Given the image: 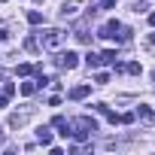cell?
I'll use <instances>...</instances> for the list:
<instances>
[{
	"label": "cell",
	"instance_id": "cell-1",
	"mask_svg": "<svg viewBox=\"0 0 155 155\" xmlns=\"http://www.w3.org/2000/svg\"><path fill=\"white\" fill-rule=\"evenodd\" d=\"M40 40H43L46 49H58V46L64 43V34H61V31H46V34H40Z\"/></svg>",
	"mask_w": 155,
	"mask_h": 155
},
{
	"label": "cell",
	"instance_id": "cell-8",
	"mask_svg": "<svg viewBox=\"0 0 155 155\" xmlns=\"http://www.w3.org/2000/svg\"><path fill=\"white\" fill-rule=\"evenodd\" d=\"M85 64H88V67H101V55L88 52V55H85Z\"/></svg>",
	"mask_w": 155,
	"mask_h": 155
},
{
	"label": "cell",
	"instance_id": "cell-18",
	"mask_svg": "<svg viewBox=\"0 0 155 155\" xmlns=\"http://www.w3.org/2000/svg\"><path fill=\"white\" fill-rule=\"evenodd\" d=\"M152 79H155V73H152Z\"/></svg>",
	"mask_w": 155,
	"mask_h": 155
},
{
	"label": "cell",
	"instance_id": "cell-4",
	"mask_svg": "<svg viewBox=\"0 0 155 155\" xmlns=\"http://www.w3.org/2000/svg\"><path fill=\"white\" fill-rule=\"evenodd\" d=\"M137 116H140V119H143L146 125H155V113H152V110H149L146 104H140V107H137Z\"/></svg>",
	"mask_w": 155,
	"mask_h": 155
},
{
	"label": "cell",
	"instance_id": "cell-3",
	"mask_svg": "<svg viewBox=\"0 0 155 155\" xmlns=\"http://www.w3.org/2000/svg\"><path fill=\"white\" fill-rule=\"evenodd\" d=\"M116 31H119V21H107V25L101 28L97 37H104V40H116Z\"/></svg>",
	"mask_w": 155,
	"mask_h": 155
},
{
	"label": "cell",
	"instance_id": "cell-14",
	"mask_svg": "<svg viewBox=\"0 0 155 155\" xmlns=\"http://www.w3.org/2000/svg\"><path fill=\"white\" fill-rule=\"evenodd\" d=\"M6 40H9V34H6V31H0V43H6Z\"/></svg>",
	"mask_w": 155,
	"mask_h": 155
},
{
	"label": "cell",
	"instance_id": "cell-7",
	"mask_svg": "<svg viewBox=\"0 0 155 155\" xmlns=\"http://www.w3.org/2000/svg\"><path fill=\"white\" fill-rule=\"evenodd\" d=\"M37 137H40V143H43V146H49V143H52V131H49V128H40V131H37Z\"/></svg>",
	"mask_w": 155,
	"mask_h": 155
},
{
	"label": "cell",
	"instance_id": "cell-13",
	"mask_svg": "<svg viewBox=\"0 0 155 155\" xmlns=\"http://www.w3.org/2000/svg\"><path fill=\"white\" fill-rule=\"evenodd\" d=\"M31 70H34V67H31V64H18V76H28V73H31Z\"/></svg>",
	"mask_w": 155,
	"mask_h": 155
},
{
	"label": "cell",
	"instance_id": "cell-2",
	"mask_svg": "<svg viewBox=\"0 0 155 155\" xmlns=\"http://www.w3.org/2000/svg\"><path fill=\"white\" fill-rule=\"evenodd\" d=\"M76 64H79V55H76V52H61V55H58V67L73 70Z\"/></svg>",
	"mask_w": 155,
	"mask_h": 155
},
{
	"label": "cell",
	"instance_id": "cell-5",
	"mask_svg": "<svg viewBox=\"0 0 155 155\" xmlns=\"http://www.w3.org/2000/svg\"><path fill=\"white\" fill-rule=\"evenodd\" d=\"M79 9H82L79 3H64V6H61V18H73Z\"/></svg>",
	"mask_w": 155,
	"mask_h": 155
},
{
	"label": "cell",
	"instance_id": "cell-12",
	"mask_svg": "<svg viewBox=\"0 0 155 155\" xmlns=\"http://www.w3.org/2000/svg\"><path fill=\"white\" fill-rule=\"evenodd\" d=\"M101 61H110V64H113V61H116V52H113V49H107V52L101 55Z\"/></svg>",
	"mask_w": 155,
	"mask_h": 155
},
{
	"label": "cell",
	"instance_id": "cell-16",
	"mask_svg": "<svg viewBox=\"0 0 155 155\" xmlns=\"http://www.w3.org/2000/svg\"><path fill=\"white\" fill-rule=\"evenodd\" d=\"M149 25H152V28H155V12H152V15H149Z\"/></svg>",
	"mask_w": 155,
	"mask_h": 155
},
{
	"label": "cell",
	"instance_id": "cell-9",
	"mask_svg": "<svg viewBox=\"0 0 155 155\" xmlns=\"http://www.w3.org/2000/svg\"><path fill=\"white\" fill-rule=\"evenodd\" d=\"M28 21H31V25H40V21H43V12L31 9V12H28Z\"/></svg>",
	"mask_w": 155,
	"mask_h": 155
},
{
	"label": "cell",
	"instance_id": "cell-11",
	"mask_svg": "<svg viewBox=\"0 0 155 155\" xmlns=\"http://www.w3.org/2000/svg\"><path fill=\"white\" fill-rule=\"evenodd\" d=\"M34 91H37V82H25L21 85V94H34Z\"/></svg>",
	"mask_w": 155,
	"mask_h": 155
},
{
	"label": "cell",
	"instance_id": "cell-17",
	"mask_svg": "<svg viewBox=\"0 0 155 155\" xmlns=\"http://www.w3.org/2000/svg\"><path fill=\"white\" fill-rule=\"evenodd\" d=\"M3 104H6V101H3V97H0V107H3Z\"/></svg>",
	"mask_w": 155,
	"mask_h": 155
},
{
	"label": "cell",
	"instance_id": "cell-6",
	"mask_svg": "<svg viewBox=\"0 0 155 155\" xmlns=\"http://www.w3.org/2000/svg\"><path fill=\"white\" fill-rule=\"evenodd\" d=\"M88 91H91V88H88V85H76V88H73V91H70V97H73V101H82V97H85V94H88Z\"/></svg>",
	"mask_w": 155,
	"mask_h": 155
},
{
	"label": "cell",
	"instance_id": "cell-10",
	"mask_svg": "<svg viewBox=\"0 0 155 155\" xmlns=\"http://www.w3.org/2000/svg\"><path fill=\"white\" fill-rule=\"evenodd\" d=\"M125 70H128V73H131V76H140V70H143V67H140V64H137V61H131V64H128V67H125Z\"/></svg>",
	"mask_w": 155,
	"mask_h": 155
},
{
	"label": "cell",
	"instance_id": "cell-15",
	"mask_svg": "<svg viewBox=\"0 0 155 155\" xmlns=\"http://www.w3.org/2000/svg\"><path fill=\"white\" fill-rule=\"evenodd\" d=\"M149 46H155V34H149Z\"/></svg>",
	"mask_w": 155,
	"mask_h": 155
}]
</instances>
